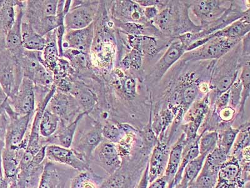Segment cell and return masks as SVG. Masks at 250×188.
<instances>
[{
	"instance_id": "1",
	"label": "cell",
	"mask_w": 250,
	"mask_h": 188,
	"mask_svg": "<svg viewBox=\"0 0 250 188\" xmlns=\"http://www.w3.org/2000/svg\"><path fill=\"white\" fill-rule=\"evenodd\" d=\"M4 111L9 118V122L6 127L5 136V147L4 148L20 151L27 145L25 134L28 131V125L33 115L31 113L25 116H19L13 111L8 103L4 107Z\"/></svg>"
},
{
	"instance_id": "2",
	"label": "cell",
	"mask_w": 250,
	"mask_h": 188,
	"mask_svg": "<svg viewBox=\"0 0 250 188\" xmlns=\"http://www.w3.org/2000/svg\"><path fill=\"white\" fill-rule=\"evenodd\" d=\"M98 1H72L70 10L64 16L66 30L88 27L95 21L100 6Z\"/></svg>"
},
{
	"instance_id": "3",
	"label": "cell",
	"mask_w": 250,
	"mask_h": 188,
	"mask_svg": "<svg viewBox=\"0 0 250 188\" xmlns=\"http://www.w3.org/2000/svg\"><path fill=\"white\" fill-rule=\"evenodd\" d=\"M23 78L17 59L4 48L0 51V85L8 97L17 91Z\"/></svg>"
},
{
	"instance_id": "4",
	"label": "cell",
	"mask_w": 250,
	"mask_h": 188,
	"mask_svg": "<svg viewBox=\"0 0 250 188\" xmlns=\"http://www.w3.org/2000/svg\"><path fill=\"white\" fill-rule=\"evenodd\" d=\"M46 107L57 115L60 118V122L63 124L65 122H71V118H77L83 112L77 99L70 93L57 88Z\"/></svg>"
},
{
	"instance_id": "5",
	"label": "cell",
	"mask_w": 250,
	"mask_h": 188,
	"mask_svg": "<svg viewBox=\"0 0 250 188\" xmlns=\"http://www.w3.org/2000/svg\"><path fill=\"white\" fill-rule=\"evenodd\" d=\"M250 176L243 172L238 159L229 156L219 169L215 188H244Z\"/></svg>"
},
{
	"instance_id": "6",
	"label": "cell",
	"mask_w": 250,
	"mask_h": 188,
	"mask_svg": "<svg viewBox=\"0 0 250 188\" xmlns=\"http://www.w3.org/2000/svg\"><path fill=\"white\" fill-rule=\"evenodd\" d=\"M8 104L13 111L19 116H25L35 112L36 98L34 83L23 77L19 88L11 97Z\"/></svg>"
},
{
	"instance_id": "7",
	"label": "cell",
	"mask_w": 250,
	"mask_h": 188,
	"mask_svg": "<svg viewBox=\"0 0 250 188\" xmlns=\"http://www.w3.org/2000/svg\"><path fill=\"white\" fill-rule=\"evenodd\" d=\"M239 41L240 40L223 37L214 38L202 46L187 53L186 58L187 60H191L219 59L230 51Z\"/></svg>"
},
{
	"instance_id": "8",
	"label": "cell",
	"mask_w": 250,
	"mask_h": 188,
	"mask_svg": "<svg viewBox=\"0 0 250 188\" xmlns=\"http://www.w3.org/2000/svg\"><path fill=\"white\" fill-rule=\"evenodd\" d=\"M46 156L50 160L71 165L79 171H86L89 168L86 157L75 149L57 145H48L46 147Z\"/></svg>"
},
{
	"instance_id": "9",
	"label": "cell",
	"mask_w": 250,
	"mask_h": 188,
	"mask_svg": "<svg viewBox=\"0 0 250 188\" xmlns=\"http://www.w3.org/2000/svg\"><path fill=\"white\" fill-rule=\"evenodd\" d=\"M58 3V0L24 2L23 21L32 25L44 18L57 15Z\"/></svg>"
},
{
	"instance_id": "10",
	"label": "cell",
	"mask_w": 250,
	"mask_h": 188,
	"mask_svg": "<svg viewBox=\"0 0 250 188\" xmlns=\"http://www.w3.org/2000/svg\"><path fill=\"white\" fill-rule=\"evenodd\" d=\"M94 22L88 27L80 30H66L62 49H73L90 55L94 38Z\"/></svg>"
},
{
	"instance_id": "11",
	"label": "cell",
	"mask_w": 250,
	"mask_h": 188,
	"mask_svg": "<svg viewBox=\"0 0 250 188\" xmlns=\"http://www.w3.org/2000/svg\"><path fill=\"white\" fill-rule=\"evenodd\" d=\"M169 148L165 140L159 141L154 147L148 163L149 183L165 175L169 159Z\"/></svg>"
},
{
	"instance_id": "12",
	"label": "cell",
	"mask_w": 250,
	"mask_h": 188,
	"mask_svg": "<svg viewBox=\"0 0 250 188\" xmlns=\"http://www.w3.org/2000/svg\"><path fill=\"white\" fill-rule=\"evenodd\" d=\"M224 2L213 0L195 1L191 6L192 12L202 23L211 24L229 10L224 6Z\"/></svg>"
},
{
	"instance_id": "13",
	"label": "cell",
	"mask_w": 250,
	"mask_h": 188,
	"mask_svg": "<svg viewBox=\"0 0 250 188\" xmlns=\"http://www.w3.org/2000/svg\"><path fill=\"white\" fill-rule=\"evenodd\" d=\"M186 52V48L182 42L177 40L172 42L162 56V57L155 65L154 68L153 75L156 80H160L164 77L167 71L175 62L182 57Z\"/></svg>"
},
{
	"instance_id": "14",
	"label": "cell",
	"mask_w": 250,
	"mask_h": 188,
	"mask_svg": "<svg viewBox=\"0 0 250 188\" xmlns=\"http://www.w3.org/2000/svg\"><path fill=\"white\" fill-rule=\"evenodd\" d=\"M24 2L25 1H21L19 5L17 6V16L15 24L4 39V47L6 50L14 57H17L23 49L22 47L21 24L23 22Z\"/></svg>"
},
{
	"instance_id": "15",
	"label": "cell",
	"mask_w": 250,
	"mask_h": 188,
	"mask_svg": "<svg viewBox=\"0 0 250 188\" xmlns=\"http://www.w3.org/2000/svg\"><path fill=\"white\" fill-rule=\"evenodd\" d=\"M250 30V13L248 10L245 15L236 20L222 30L208 35L205 37L207 42L216 37L226 38L233 40H240L249 33Z\"/></svg>"
},
{
	"instance_id": "16",
	"label": "cell",
	"mask_w": 250,
	"mask_h": 188,
	"mask_svg": "<svg viewBox=\"0 0 250 188\" xmlns=\"http://www.w3.org/2000/svg\"><path fill=\"white\" fill-rule=\"evenodd\" d=\"M104 141L101 124L95 122L92 128L82 134L77 143L78 148L76 151L83 154L86 158L90 156L94 149Z\"/></svg>"
},
{
	"instance_id": "17",
	"label": "cell",
	"mask_w": 250,
	"mask_h": 188,
	"mask_svg": "<svg viewBox=\"0 0 250 188\" xmlns=\"http://www.w3.org/2000/svg\"><path fill=\"white\" fill-rule=\"evenodd\" d=\"M113 6V15L115 20L127 22L138 21L144 17L143 8L134 1H116Z\"/></svg>"
},
{
	"instance_id": "18",
	"label": "cell",
	"mask_w": 250,
	"mask_h": 188,
	"mask_svg": "<svg viewBox=\"0 0 250 188\" xmlns=\"http://www.w3.org/2000/svg\"><path fill=\"white\" fill-rule=\"evenodd\" d=\"M21 1L0 0V37L4 41L8 31L14 24L17 6Z\"/></svg>"
},
{
	"instance_id": "19",
	"label": "cell",
	"mask_w": 250,
	"mask_h": 188,
	"mask_svg": "<svg viewBox=\"0 0 250 188\" xmlns=\"http://www.w3.org/2000/svg\"><path fill=\"white\" fill-rule=\"evenodd\" d=\"M98 156L104 169L109 173L115 172L121 165V158L117 147L109 141L100 144Z\"/></svg>"
},
{
	"instance_id": "20",
	"label": "cell",
	"mask_w": 250,
	"mask_h": 188,
	"mask_svg": "<svg viewBox=\"0 0 250 188\" xmlns=\"http://www.w3.org/2000/svg\"><path fill=\"white\" fill-rule=\"evenodd\" d=\"M186 142V136L183 133L169 151L168 164L165 176L168 179L169 183L174 180V178L179 169L181 161H182L183 153Z\"/></svg>"
},
{
	"instance_id": "21",
	"label": "cell",
	"mask_w": 250,
	"mask_h": 188,
	"mask_svg": "<svg viewBox=\"0 0 250 188\" xmlns=\"http://www.w3.org/2000/svg\"><path fill=\"white\" fill-rule=\"evenodd\" d=\"M22 47L26 50L43 51L46 40L36 32L27 22H22Z\"/></svg>"
},
{
	"instance_id": "22",
	"label": "cell",
	"mask_w": 250,
	"mask_h": 188,
	"mask_svg": "<svg viewBox=\"0 0 250 188\" xmlns=\"http://www.w3.org/2000/svg\"><path fill=\"white\" fill-rule=\"evenodd\" d=\"M46 40V44L42 51V64L48 70H55L58 60L60 58L59 48L56 38V29L44 37Z\"/></svg>"
},
{
	"instance_id": "23",
	"label": "cell",
	"mask_w": 250,
	"mask_h": 188,
	"mask_svg": "<svg viewBox=\"0 0 250 188\" xmlns=\"http://www.w3.org/2000/svg\"><path fill=\"white\" fill-rule=\"evenodd\" d=\"M20 151H13L4 148L2 153V164H3L4 178L8 182L15 183L17 180L19 172V154Z\"/></svg>"
},
{
	"instance_id": "24",
	"label": "cell",
	"mask_w": 250,
	"mask_h": 188,
	"mask_svg": "<svg viewBox=\"0 0 250 188\" xmlns=\"http://www.w3.org/2000/svg\"><path fill=\"white\" fill-rule=\"evenodd\" d=\"M128 39L133 49L140 51L142 55H153L157 51V42L153 37L128 35Z\"/></svg>"
},
{
	"instance_id": "25",
	"label": "cell",
	"mask_w": 250,
	"mask_h": 188,
	"mask_svg": "<svg viewBox=\"0 0 250 188\" xmlns=\"http://www.w3.org/2000/svg\"><path fill=\"white\" fill-rule=\"evenodd\" d=\"M86 114H88L83 112V113H80L76 118L73 122H71L68 125H64L60 122L61 126H60L59 131L58 132L57 138L60 144L62 145V147L69 148L71 145L72 144L73 138H74V135L76 131H77L78 125L79 124L80 120Z\"/></svg>"
},
{
	"instance_id": "26",
	"label": "cell",
	"mask_w": 250,
	"mask_h": 188,
	"mask_svg": "<svg viewBox=\"0 0 250 188\" xmlns=\"http://www.w3.org/2000/svg\"><path fill=\"white\" fill-rule=\"evenodd\" d=\"M60 118L46 107L42 114L40 124V133L44 138L52 136L59 128Z\"/></svg>"
},
{
	"instance_id": "27",
	"label": "cell",
	"mask_w": 250,
	"mask_h": 188,
	"mask_svg": "<svg viewBox=\"0 0 250 188\" xmlns=\"http://www.w3.org/2000/svg\"><path fill=\"white\" fill-rule=\"evenodd\" d=\"M218 171L203 164L202 169L194 183L196 188H215L217 185Z\"/></svg>"
},
{
	"instance_id": "28",
	"label": "cell",
	"mask_w": 250,
	"mask_h": 188,
	"mask_svg": "<svg viewBox=\"0 0 250 188\" xmlns=\"http://www.w3.org/2000/svg\"><path fill=\"white\" fill-rule=\"evenodd\" d=\"M176 20V15L172 7H167L158 13L153 20H151L156 27L161 31H170L173 28Z\"/></svg>"
},
{
	"instance_id": "29",
	"label": "cell",
	"mask_w": 250,
	"mask_h": 188,
	"mask_svg": "<svg viewBox=\"0 0 250 188\" xmlns=\"http://www.w3.org/2000/svg\"><path fill=\"white\" fill-rule=\"evenodd\" d=\"M207 156V154H200L195 159L188 163V164L185 166L183 177H184L188 181L189 185L194 183L198 174H200Z\"/></svg>"
},
{
	"instance_id": "30",
	"label": "cell",
	"mask_w": 250,
	"mask_h": 188,
	"mask_svg": "<svg viewBox=\"0 0 250 188\" xmlns=\"http://www.w3.org/2000/svg\"><path fill=\"white\" fill-rule=\"evenodd\" d=\"M119 78L115 82V86L122 93L124 97L132 99L135 97L137 83L129 76L118 75Z\"/></svg>"
},
{
	"instance_id": "31",
	"label": "cell",
	"mask_w": 250,
	"mask_h": 188,
	"mask_svg": "<svg viewBox=\"0 0 250 188\" xmlns=\"http://www.w3.org/2000/svg\"><path fill=\"white\" fill-rule=\"evenodd\" d=\"M219 133L216 131L206 132L200 136L198 147L200 154H208L217 147Z\"/></svg>"
},
{
	"instance_id": "32",
	"label": "cell",
	"mask_w": 250,
	"mask_h": 188,
	"mask_svg": "<svg viewBox=\"0 0 250 188\" xmlns=\"http://www.w3.org/2000/svg\"><path fill=\"white\" fill-rule=\"evenodd\" d=\"M229 155L217 145L213 151L208 154L205 159L204 165L209 168L219 171L221 165L226 162Z\"/></svg>"
},
{
	"instance_id": "33",
	"label": "cell",
	"mask_w": 250,
	"mask_h": 188,
	"mask_svg": "<svg viewBox=\"0 0 250 188\" xmlns=\"http://www.w3.org/2000/svg\"><path fill=\"white\" fill-rule=\"evenodd\" d=\"M250 124L247 123L240 127L229 156H234L242 151L245 147L250 146Z\"/></svg>"
},
{
	"instance_id": "34",
	"label": "cell",
	"mask_w": 250,
	"mask_h": 188,
	"mask_svg": "<svg viewBox=\"0 0 250 188\" xmlns=\"http://www.w3.org/2000/svg\"><path fill=\"white\" fill-rule=\"evenodd\" d=\"M240 130V127L236 129L229 127L222 133L219 134L218 145L224 150L229 155L230 154L232 147Z\"/></svg>"
},
{
	"instance_id": "35",
	"label": "cell",
	"mask_w": 250,
	"mask_h": 188,
	"mask_svg": "<svg viewBox=\"0 0 250 188\" xmlns=\"http://www.w3.org/2000/svg\"><path fill=\"white\" fill-rule=\"evenodd\" d=\"M250 61L248 60L247 64L243 67L242 72L240 78L241 84H242V90L241 95L240 112L244 113V106L245 102L250 97Z\"/></svg>"
},
{
	"instance_id": "36",
	"label": "cell",
	"mask_w": 250,
	"mask_h": 188,
	"mask_svg": "<svg viewBox=\"0 0 250 188\" xmlns=\"http://www.w3.org/2000/svg\"><path fill=\"white\" fill-rule=\"evenodd\" d=\"M102 134L104 138L114 144H118L125 135V133L120 128L118 124L115 125L109 122H107L103 127Z\"/></svg>"
},
{
	"instance_id": "37",
	"label": "cell",
	"mask_w": 250,
	"mask_h": 188,
	"mask_svg": "<svg viewBox=\"0 0 250 188\" xmlns=\"http://www.w3.org/2000/svg\"><path fill=\"white\" fill-rule=\"evenodd\" d=\"M142 53L135 49H133L122 60L121 64L123 68L129 69L131 68L138 70L142 64Z\"/></svg>"
},
{
	"instance_id": "38",
	"label": "cell",
	"mask_w": 250,
	"mask_h": 188,
	"mask_svg": "<svg viewBox=\"0 0 250 188\" xmlns=\"http://www.w3.org/2000/svg\"><path fill=\"white\" fill-rule=\"evenodd\" d=\"M198 94L197 87L195 85L188 84L180 92V101L183 106L188 108L195 101Z\"/></svg>"
},
{
	"instance_id": "39",
	"label": "cell",
	"mask_w": 250,
	"mask_h": 188,
	"mask_svg": "<svg viewBox=\"0 0 250 188\" xmlns=\"http://www.w3.org/2000/svg\"><path fill=\"white\" fill-rule=\"evenodd\" d=\"M238 71H234L223 76L220 80H218L215 84V91L218 95L229 91L233 83L237 79Z\"/></svg>"
},
{
	"instance_id": "40",
	"label": "cell",
	"mask_w": 250,
	"mask_h": 188,
	"mask_svg": "<svg viewBox=\"0 0 250 188\" xmlns=\"http://www.w3.org/2000/svg\"><path fill=\"white\" fill-rule=\"evenodd\" d=\"M151 122H152V120H151V115L149 124L145 127L142 133L144 144L147 149H153L154 147L159 142V140H158L155 133H154L152 127H151Z\"/></svg>"
},
{
	"instance_id": "41",
	"label": "cell",
	"mask_w": 250,
	"mask_h": 188,
	"mask_svg": "<svg viewBox=\"0 0 250 188\" xmlns=\"http://www.w3.org/2000/svg\"><path fill=\"white\" fill-rule=\"evenodd\" d=\"M115 23L125 32L130 35H142L145 29V26L142 24H138V22H124L115 20Z\"/></svg>"
},
{
	"instance_id": "42",
	"label": "cell",
	"mask_w": 250,
	"mask_h": 188,
	"mask_svg": "<svg viewBox=\"0 0 250 188\" xmlns=\"http://www.w3.org/2000/svg\"><path fill=\"white\" fill-rule=\"evenodd\" d=\"M242 87L240 78L236 80L229 89V104L232 108H236L240 106L241 95H242Z\"/></svg>"
},
{
	"instance_id": "43",
	"label": "cell",
	"mask_w": 250,
	"mask_h": 188,
	"mask_svg": "<svg viewBox=\"0 0 250 188\" xmlns=\"http://www.w3.org/2000/svg\"><path fill=\"white\" fill-rule=\"evenodd\" d=\"M234 113H235V111L231 107H226L220 110L219 116H220L221 120H222L223 121L228 122L231 121L233 119Z\"/></svg>"
},
{
	"instance_id": "44",
	"label": "cell",
	"mask_w": 250,
	"mask_h": 188,
	"mask_svg": "<svg viewBox=\"0 0 250 188\" xmlns=\"http://www.w3.org/2000/svg\"><path fill=\"white\" fill-rule=\"evenodd\" d=\"M229 102V89L225 93L219 95L216 100V106L218 109H222L226 107Z\"/></svg>"
},
{
	"instance_id": "45",
	"label": "cell",
	"mask_w": 250,
	"mask_h": 188,
	"mask_svg": "<svg viewBox=\"0 0 250 188\" xmlns=\"http://www.w3.org/2000/svg\"><path fill=\"white\" fill-rule=\"evenodd\" d=\"M168 183V179L164 175L153 181L147 188H167Z\"/></svg>"
},
{
	"instance_id": "46",
	"label": "cell",
	"mask_w": 250,
	"mask_h": 188,
	"mask_svg": "<svg viewBox=\"0 0 250 188\" xmlns=\"http://www.w3.org/2000/svg\"><path fill=\"white\" fill-rule=\"evenodd\" d=\"M143 13H144L145 19L148 20H152L155 19L156 15L159 13V12H158L157 7L154 6L143 8Z\"/></svg>"
},
{
	"instance_id": "47",
	"label": "cell",
	"mask_w": 250,
	"mask_h": 188,
	"mask_svg": "<svg viewBox=\"0 0 250 188\" xmlns=\"http://www.w3.org/2000/svg\"><path fill=\"white\" fill-rule=\"evenodd\" d=\"M135 3H137L138 5L141 6L142 8L149 7V6H154L159 5V4H162V1H156V0H137V1H134Z\"/></svg>"
},
{
	"instance_id": "48",
	"label": "cell",
	"mask_w": 250,
	"mask_h": 188,
	"mask_svg": "<svg viewBox=\"0 0 250 188\" xmlns=\"http://www.w3.org/2000/svg\"><path fill=\"white\" fill-rule=\"evenodd\" d=\"M148 163L147 164L146 169H145L144 174H143L142 178L140 181L139 184H138L137 188H147L149 184V178H148Z\"/></svg>"
},
{
	"instance_id": "49",
	"label": "cell",
	"mask_w": 250,
	"mask_h": 188,
	"mask_svg": "<svg viewBox=\"0 0 250 188\" xmlns=\"http://www.w3.org/2000/svg\"><path fill=\"white\" fill-rule=\"evenodd\" d=\"M8 96L6 94L5 92L2 88L1 85H0V114H1L4 110V106L8 102Z\"/></svg>"
},
{
	"instance_id": "50",
	"label": "cell",
	"mask_w": 250,
	"mask_h": 188,
	"mask_svg": "<svg viewBox=\"0 0 250 188\" xmlns=\"http://www.w3.org/2000/svg\"><path fill=\"white\" fill-rule=\"evenodd\" d=\"M188 185V181L186 178H185L184 177H182V180L178 184L173 186V188H187Z\"/></svg>"
},
{
	"instance_id": "51",
	"label": "cell",
	"mask_w": 250,
	"mask_h": 188,
	"mask_svg": "<svg viewBox=\"0 0 250 188\" xmlns=\"http://www.w3.org/2000/svg\"><path fill=\"white\" fill-rule=\"evenodd\" d=\"M9 183L8 181L3 177L0 176V188H8Z\"/></svg>"
},
{
	"instance_id": "52",
	"label": "cell",
	"mask_w": 250,
	"mask_h": 188,
	"mask_svg": "<svg viewBox=\"0 0 250 188\" xmlns=\"http://www.w3.org/2000/svg\"><path fill=\"white\" fill-rule=\"evenodd\" d=\"M4 48H5V47H4V41L0 37V51L3 50Z\"/></svg>"
},
{
	"instance_id": "53",
	"label": "cell",
	"mask_w": 250,
	"mask_h": 188,
	"mask_svg": "<svg viewBox=\"0 0 250 188\" xmlns=\"http://www.w3.org/2000/svg\"><path fill=\"white\" fill-rule=\"evenodd\" d=\"M173 180L171 181L170 182L168 183V186H167V188H173Z\"/></svg>"
},
{
	"instance_id": "54",
	"label": "cell",
	"mask_w": 250,
	"mask_h": 188,
	"mask_svg": "<svg viewBox=\"0 0 250 188\" xmlns=\"http://www.w3.org/2000/svg\"><path fill=\"white\" fill-rule=\"evenodd\" d=\"M187 188H196V186L195 185V183H191V184H189L188 185V187H187Z\"/></svg>"
},
{
	"instance_id": "55",
	"label": "cell",
	"mask_w": 250,
	"mask_h": 188,
	"mask_svg": "<svg viewBox=\"0 0 250 188\" xmlns=\"http://www.w3.org/2000/svg\"><path fill=\"white\" fill-rule=\"evenodd\" d=\"M244 188H250L249 182L246 183V185H245Z\"/></svg>"
}]
</instances>
